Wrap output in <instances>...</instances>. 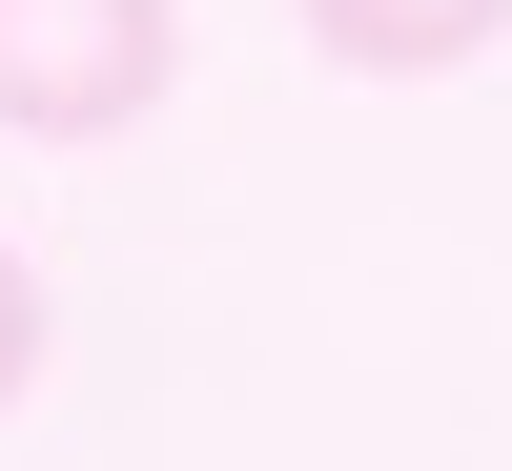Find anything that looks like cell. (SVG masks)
<instances>
[{"instance_id": "6da1fadb", "label": "cell", "mask_w": 512, "mask_h": 471, "mask_svg": "<svg viewBox=\"0 0 512 471\" xmlns=\"http://www.w3.org/2000/svg\"><path fill=\"white\" fill-rule=\"evenodd\" d=\"M185 82V0H0V123L21 144H123Z\"/></svg>"}, {"instance_id": "7a4b0ae2", "label": "cell", "mask_w": 512, "mask_h": 471, "mask_svg": "<svg viewBox=\"0 0 512 471\" xmlns=\"http://www.w3.org/2000/svg\"><path fill=\"white\" fill-rule=\"evenodd\" d=\"M308 41L349 82H451L472 41H512V0H308Z\"/></svg>"}, {"instance_id": "3957f363", "label": "cell", "mask_w": 512, "mask_h": 471, "mask_svg": "<svg viewBox=\"0 0 512 471\" xmlns=\"http://www.w3.org/2000/svg\"><path fill=\"white\" fill-rule=\"evenodd\" d=\"M21 390H41V267L0 246V410H21Z\"/></svg>"}]
</instances>
